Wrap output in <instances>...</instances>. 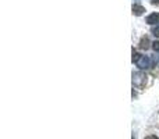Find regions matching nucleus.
I'll list each match as a JSON object with an SVG mask.
<instances>
[{"instance_id": "nucleus-7", "label": "nucleus", "mask_w": 159, "mask_h": 139, "mask_svg": "<svg viewBox=\"0 0 159 139\" xmlns=\"http://www.w3.org/2000/svg\"><path fill=\"white\" fill-rule=\"evenodd\" d=\"M152 49H154L155 52L159 53V41H155L154 43H152Z\"/></svg>"}, {"instance_id": "nucleus-6", "label": "nucleus", "mask_w": 159, "mask_h": 139, "mask_svg": "<svg viewBox=\"0 0 159 139\" xmlns=\"http://www.w3.org/2000/svg\"><path fill=\"white\" fill-rule=\"evenodd\" d=\"M140 57H141V54H138V53L135 52L134 49H133V59H131V60H133V63H134V61H135V63H137V61H138V59H140Z\"/></svg>"}, {"instance_id": "nucleus-5", "label": "nucleus", "mask_w": 159, "mask_h": 139, "mask_svg": "<svg viewBox=\"0 0 159 139\" xmlns=\"http://www.w3.org/2000/svg\"><path fill=\"white\" fill-rule=\"evenodd\" d=\"M140 47L141 49H148L149 47V39L147 38V36H144V38L140 41Z\"/></svg>"}, {"instance_id": "nucleus-1", "label": "nucleus", "mask_w": 159, "mask_h": 139, "mask_svg": "<svg viewBox=\"0 0 159 139\" xmlns=\"http://www.w3.org/2000/svg\"><path fill=\"white\" fill-rule=\"evenodd\" d=\"M147 81V76L143 72H134L133 74V85L137 88H141Z\"/></svg>"}, {"instance_id": "nucleus-3", "label": "nucleus", "mask_w": 159, "mask_h": 139, "mask_svg": "<svg viewBox=\"0 0 159 139\" xmlns=\"http://www.w3.org/2000/svg\"><path fill=\"white\" fill-rule=\"evenodd\" d=\"M145 22L149 24V25H154V24H157V22H159V13L149 14V15L145 18Z\"/></svg>"}, {"instance_id": "nucleus-2", "label": "nucleus", "mask_w": 159, "mask_h": 139, "mask_svg": "<svg viewBox=\"0 0 159 139\" xmlns=\"http://www.w3.org/2000/svg\"><path fill=\"white\" fill-rule=\"evenodd\" d=\"M137 67L141 70H148L151 68V59L148 56H141L137 61Z\"/></svg>"}, {"instance_id": "nucleus-9", "label": "nucleus", "mask_w": 159, "mask_h": 139, "mask_svg": "<svg viewBox=\"0 0 159 139\" xmlns=\"http://www.w3.org/2000/svg\"><path fill=\"white\" fill-rule=\"evenodd\" d=\"M144 139H159L157 135H149V137H147V138H144Z\"/></svg>"}, {"instance_id": "nucleus-8", "label": "nucleus", "mask_w": 159, "mask_h": 139, "mask_svg": "<svg viewBox=\"0 0 159 139\" xmlns=\"http://www.w3.org/2000/svg\"><path fill=\"white\" fill-rule=\"evenodd\" d=\"M154 35H155V36H159V25L154 29Z\"/></svg>"}, {"instance_id": "nucleus-4", "label": "nucleus", "mask_w": 159, "mask_h": 139, "mask_svg": "<svg viewBox=\"0 0 159 139\" xmlns=\"http://www.w3.org/2000/svg\"><path fill=\"white\" fill-rule=\"evenodd\" d=\"M131 10H133V14H134V15H141V14H144L145 8H144L141 4H133Z\"/></svg>"}]
</instances>
